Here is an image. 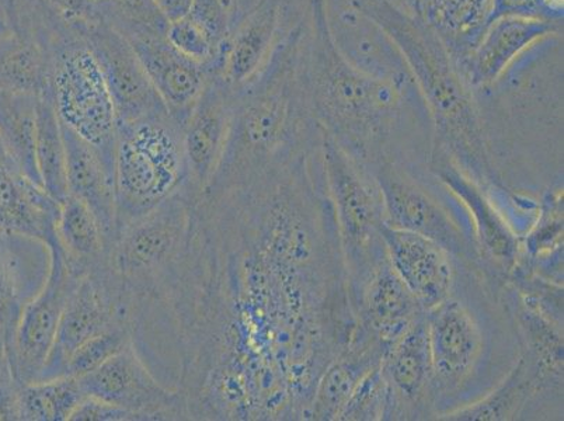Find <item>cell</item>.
Wrapping results in <instances>:
<instances>
[{
    "mask_svg": "<svg viewBox=\"0 0 564 421\" xmlns=\"http://www.w3.org/2000/svg\"><path fill=\"white\" fill-rule=\"evenodd\" d=\"M546 375L531 354H525L494 392L464 409L440 415L447 421H505L520 414L533 393L545 382Z\"/></svg>",
    "mask_w": 564,
    "mask_h": 421,
    "instance_id": "obj_30",
    "label": "cell"
},
{
    "mask_svg": "<svg viewBox=\"0 0 564 421\" xmlns=\"http://www.w3.org/2000/svg\"><path fill=\"white\" fill-rule=\"evenodd\" d=\"M20 385L7 361L0 373V421H20Z\"/></svg>",
    "mask_w": 564,
    "mask_h": 421,
    "instance_id": "obj_41",
    "label": "cell"
},
{
    "mask_svg": "<svg viewBox=\"0 0 564 421\" xmlns=\"http://www.w3.org/2000/svg\"><path fill=\"white\" fill-rule=\"evenodd\" d=\"M435 155V171L449 192L469 210L480 256L490 259L502 270L511 271L520 258V240L506 220L497 213L478 184L443 152Z\"/></svg>",
    "mask_w": 564,
    "mask_h": 421,
    "instance_id": "obj_24",
    "label": "cell"
},
{
    "mask_svg": "<svg viewBox=\"0 0 564 421\" xmlns=\"http://www.w3.org/2000/svg\"><path fill=\"white\" fill-rule=\"evenodd\" d=\"M133 344L132 331L128 326L111 327L110 331L90 338L72 354L66 375L70 377H84V375L95 371L118 353L126 350Z\"/></svg>",
    "mask_w": 564,
    "mask_h": 421,
    "instance_id": "obj_36",
    "label": "cell"
},
{
    "mask_svg": "<svg viewBox=\"0 0 564 421\" xmlns=\"http://www.w3.org/2000/svg\"><path fill=\"white\" fill-rule=\"evenodd\" d=\"M35 162L45 192L63 203L68 197L65 143L59 118L48 95L39 97Z\"/></svg>",
    "mask_w": 564,
    "mask_h": 421,
    "instance_id": "obj_33",
    "label": "cell"
},
{
    "mask_svg": "<svg viewBox=\"0 0 564 421\" xmlns=\"http://www.w3.org/2000/svg\"><path fill=\"white\" fill-rule=\"evenodd\" d=\"M8 361V333L0 328V373Z\"/></svg>",
    "mask_w": 564,
    "mask_h": 421,
    "instance_id": "obj_43",
    "label": "cell"
},
{
    "mask_svg": "<svg viewBox=\"0 0 564 421\" xmlns=\"http://www.w3.org/2000/svg\"><path fill=\"white\" fill-rule=\"evenodd\" d=\"M563 33V22L507 17L486 25L478 43L460 61L471 87L489 86L499 80L518 56L540 43Z\"/></svg>",
    "mask_w": 564,
    "mask_h": 421,
    "instance_id": "obj_17",
    "label": "cell"
},
{
    "mask_svg": "<svg viewBox=\"0 0 564 421\" xmlns=\"http://www.w3.org/2000/svg\"><path fill=\"white\" fill-rule=\"evenodd\" d=\"M61 203L19 171L0 149V230L47 246L56 242Z\"/></svg>",
    "mask_w": 564,
    "mask_h": 421,
    "instance_id": "obj_19",
    "label": "cell"
},
{
    "mask_svg": "<svg viewBox=\"0 0 564 421\" xmlns=\"http://www.w3.org/2000/svg\"><path fill=\"white\" fill-rule=\"evenodd\" d=\"M39 97L0 89V148L9 161L41 184L35 162Z\"/></svg>",
    "mask_w": 564,
    "mask_h": 421,
    "instance_id": "obj_31",
    "label": "cell"
},
{
    "mask_svg": "<svg viewBox=\"0 0 564 421\" xmlns=\"http://www.w3.org/2000/svg\"><path fill=\"white\" fill-rule=\"evenodd\" d=\"M85 398L70 375L20 385V421H70Z\"/></svg>",
    "mask_w": 564,
    "mask_h": 421,
    "instance_id": "obj_32",
    "label": "cell"
},
{
    "mask_svg": "<svg viewBox=\"0 0 564 421\" xmlns=\"http://www.w3.org/2000/svg\"><path fill=\"white\" fill-rule=\"evenodd\" d=\"M53 60L37 35L9 28L0 37V89L35 97L50 91Z\"/></svg>",
    "mask_w": 564,
    "mask_h": 421,
    "instance_id": "obj_28",
    "label": "cell"
},
{
    "mask_svg": "<svg viewBox=\"0 0 564 421\" xmlns=\"http://www.w3.org/2000/svg\"><path fill=\"white\" fill-rule=\"evenodd\" d=\"M364 331V328H362ZM358 343L347 347L329 364L316 382L306 418L317 421L337 420L361 379L381 364L383 347L364 331Z\"/></svg>",
    "mask_w": 564,
    "mask_h": 421,
    "instance_id": "obj_25",
    "label": "cell"
},
{
    "mask_svg": "<svg viewBox=\"0 0 564 421\" xmlns=\"http://www.w3.org/2000/svg\"><path fill=\"white\" fill-rule=\"evenodd\" d=\"M435 390L449 393L468 381L484 353V335L468 307L448 298L424 312Z\"/></svg>",
    "mask_w": 564,
    "mask_h": 421,
    "instance_id": "obj_13",
    "label": "cell"
},
{
    "mask_svg": "<svg viewBox=\"0 0 564 421\" xmlns=\"http://www.w3.org/2000/svg\"><path fill=\"white\" fill-rule=\"evenodd\" d=\"M70 421H137L127 410L100 399L86 397Z\"/></svg>",
    "mask_w": 564,
    "mask_h": 421,
    "instance_id": "obj_40",
    "label": "cell"
},
{
    "mask_svg": "<svg viewBox=\"0 0 564 421\" xmlns=\"http://www.w3.org/2000/svg\"><path fill=\"white\" fill-rule=\"evenodd\" d=\"M56 244L66 265L78 276L99 269L109 258V242L94 213L68 195L61 203L55 225Z\"/></svg>",
    "mask_w": 564,
    "mask_h": 421,
    "instance_id": "obj_29",
    "label": "cell"
},
{
    "mask_svg": "<svg viewBox=\"0 0 564 421\" xmlns=\"http://www.w3.org/2000/svg\"><path fill=\"white\" fill-rule=\"evenodd\" d=\"M10 28L7 13H4V9L2 3H0V37H2L3 33Z\"/></svg>",
    "mask_w": 564,
    "mask_h": 421,
    "instance_id": "obj_44",
    "label": "cell"
},
{
    "mask_svg": "<svg viewBox=\"0 0 564 421\" xmlns=\"http://www.w3.org/2000/svg\"><path fill=\"white\" fill-rule=\"evenodd\" d=\"M50 51L53 69L47 95L56 116L115 164L116 111L95 55L72 28L50 41Z\"/></svg>",
    "mask_w": 564,
    "mask_h": 421,
    "instance_id": "obj_6",
    "label": "cell"
},
{
    "mask_svg": "<svg viewBox=\"0 0 564 421\" xmlns=\"http://www.w3.org/2000/svg\"><path fill=\"white\" fill-rule=\"evenodd\" d=\"M376 180L389 227L433 239L456 258L471 260L479 256L448 210L392 163L381 164Z\"/></svg>",
    "mask_w": 564,
    "mask_h": 421,
    "instance_id": "obj_12",
    "label": "cell"
},
{
    "mask_svg": "<svg viewBox=\"0 0 564 421\" xmlns=\"http://www.w3.org/2000/svg\"><path fill=\"white\" fill-rule=\"evenodd\" d=\"M391 419V397L381 371V364L372 368L354 389L337 420L377 421Z\"/></svg>",
    "mask_w": 564,
    "mask_h": 421,
    "instance_id": "obj_35",
    "label": "cell"
},
{
    "mask_svg": "<svg viewBox=\"0 0 564 421\" xmlns=\"http://www.w3.org/2000/svg\"><path fill=\"white\" fill-rule=\"evenodd\" d=\"M78 379L86 397L124 409L137 421L189 420L182 390L158 379L133 344Z\"/></svg>",
    "mask_w": 564,
    "mask_h": 421,
    "instance_id": "obj_10",
    "label": "cell"
},
{
    "mask_svg": "<svg viewBox=\"0 0 564 421\" xmlns=\"http://www.w3.org/2000/svg\"><path fill=\"white\" fill-rule=\"evenodd\" d=\"M563 234V214L558 202L552 203L545 215L530 236V249L535 256L551 253L553 248L561 245Z\"/></svg>",
    "mask_w": 564,
    "mask_h": 421,
    "instance_id": "obj_38",
    "label": "cell"
},
{
    "mask_svg": "<svg viewBox=\"0 0 564 421\" xmlns=\"http://www.w3.org/2000/svg\"><path fill=\"white\" fill-rule=\"evenodd\" d=\"M333 40L340 53L357 68L394 84L414 86L412 75L397 45L379 25L356 7L329 17Z\"/></svg>",
    "mask_w": 564,
    "mask_h": 421,
    "instance_id": "obj_22",
    "label": "cell"
},
{
    "mask_svg": "<svg viewBox=\"0 0 564 421\" xmlns=\"http://www.w3.org/2000/svg\"><path fill=\"white\" fill-rule=\"evenodd\" d=\"M234 90L212 75L183 127L189 193L202 199L227 145Z\"/></svg>",
    "mask_w": 564,
    "mask_h": 421,
    "instance_id": "obj_14",
    "label": "cell"
},
{
    "mask_svg": "<svg viewBox=\"0 0 564 421\" xmlns=\"http://www.w3.org/2000/svg\"><path fill=\"white\" fill-rule=\"evenodd\" d=\"M70 28L78 30L100 18L97 0H41Z\"/></svg>",
    "mask_w": 564,
    "mask_h": 421,
    "instance_id": "obj_39",
    "label": "cell"
},
{
    "mask_svg": "<svg viewBox=\"0 0 564 421\" xmlns=\"http://www.w3.org/2000/svg\"><path fill=\"white\" fill-rule=\"evenodd\" d=\"M34 240L0 230V328L13 331L25 302L39 291L47 270L40 261ZM41 245V244H40Z\"/></svg>",
    "mask_w": 564,
    "mask_h": 421,
    "instance_id": "obj_27",
    "label": "cell"
},
{
    "mask_svg": "<svg viewBox=\"0 0 564 421\" xmlns=\"http://www.w3.org/2000/svg\"><path fill=\"white\" fill-rule=\"evenodd\" d=\"M99 2H100V0H97V3H99Z\"/></svg>",
    "mask_w": 564,
    "mask_h": 421,
    "instance_id": "obj_46",
    "label": "cell"
},
{
    "mask_svg": "<svg viewBox=\"0 0 564 421\" xmlns=\"http://www.w3.org/2000/svg\"><path fill=\"white\" fill-rule=\"evenodd\" d=\"M304 43L305 94L321 131L358 161L376 156L391 137L406 87L354 66L333 40L326 0H311Z\"/></svg>",
    "mask_w": 564,
    "mask_h": 421,
    "instance_id": "obj_2",
    "label": "cell"
},
{
    "mask_svg": "<svg viewBox=\"0 0 564 421\" xmlns=\"http://www.w3.org/2000/svg\"><path fill=\"white\" fill-rule=\"evenodd\" d=\"M99 13L127 40L166 37L171 23L156 0H100Z\"/></svg>",
    "mask_w": 564,
    "mask_h": 421,
    "instance_id": "obj_34",
    "label": "cell"
},
{
    "mask_svg": "<svg viewBox=\"0 0 564 421\" xmlns=\"http://www.w3.org/2000/svg\"><path fill=\"white\" fill-rule=\"evenodd\" d=\"M507 17L535 18L563 22V0H490L487 24Z\"/></svg>",
    "mask_w": 564,
    "mask_h": 421,
    "instance_id": "obj_37",
    "label": "cell"
},
{
    "mask_svg": "<svg viewBox=\"0 0 564 421\" xmlns=\"http://www.w3.org/2000/svg\"><path fill=\"white\" fill-rule=\"evenodd\" d=\"M381 371L391 397L392 419H417L437 395L424 315L384 348Z\"/></svg>",
    "mask_w": 564,
    "mask_h": 421,
    "instance_id": "obj_15",
    "label": "cell"
},
{
    "mask_svg": "<svg viewBox=\"0 0 564 421\" xmlns=\"http://www.w3.org/2000/svg\"><path fill=\"white\" fill-rule=\"evenodd\" d=\"M423 315V307L394 273L387 256H383L371 267L364 281V331L384 350Z\"/></svg>",
    "mask_w": 564,
    "mask_h": 421,
    "instance_id": "obj_23",
    "label": "cell"
},
{
    "mask_svg": "<svg viewBox=\"0 0 564 421\" xmlns=\"http://www.w3.org/2000/svg\"><path fill=\"white\" fill-rule=\"evenodd\" d=\"M199 198L186 187L118 230L109 263L130 310L132 335L151 325L186 269Z\"/></svg>",
    "mask_w": 564,
    "mask_h": 421,
    "instance_id": "obj_4",
    "label": "cell"
},
{
    "mask_svg": "<svg viewBox=\"0 0 564 421\" xmlns=\"http://www.w3.org/2000/svg\"><path fill=\"white\" fill-rule=\"evenodd\" d=\"M48 270L43 284L25 302L8 335V361L20 384L37 381L53 350L66 301L80 276L69 269L58 244L47 246Z\"/></svg>",
    "mask_w": 564,
    "mask_h": 421,
    "instance_id": "obj_8",
    "label": "cell"
},
{
    "mask_svg": "<svg viewBox=\"0 0 564 421\" xmlns=\"http://www.w3.org/2000/svg\"><path fill=\"white\" fill-rule=\"evenodd\" d=\"M192 2L193 0H156L159 8L165 13L169 22L186 14L189 7H192Z\"/></svg>",
    "mask_w": 564,
    "mask_h": 421,
    "instance_id": "obj_42",
    "label": "cell"
},
{
    "mask_svg": "<svg viewBox=\"0 0 564 421\" xmlns=\"http://www.w3.org/2000/svg\"><path fill=\"white\" fill-rule=\"evenodd\" d=\"M322 138L323 163L343 246L351 266H357L366 277L384 256L379 234L384 223L382 195L376 177L364 169L361 161L326 132L322 131Z\"/></svg>",
    "mask_w": 564,
    "mask_h": 421,
    "instance_id": "obj_7",
    "label": "cell"
},
{
    "mask_svg": "<svg viewBox=\"0 0 564 421\" xmlns=\"http://www.w3.org/2000/svg\"><path fill=\"white\" fill-rule=\"evenodd\" d=\"M76 32L85 40L105 76L117 126L171 115L124 35L101 18Z\"/></svg>",
    "mask_w": 564,
    "mask_h": 421,
    "instance_id": "obj_11",
    "label": "cell"
},
{
    "mask_svg": "<svg viewBox=\"0 0 564 421\" xmlns=\"http://www.w3.org/2000/svg\"><path fill=\"white\" fill-rule=\"evenodd\" d=\"M128 41L167 111L184 127L212 72L207 66L178 53L166 37H137Z\"/></svg>",
    "mask_w": 564,
    "mask_h": 421,
    "instance_id": "obj_18",
    "label": "cell"
},
{
    "mask_svg": "<svg viewBox=\"0 0 564 421\" xmlns=\"http://www.w3.org/2000/svg\"><path fill=\"white\" fill-rule=\"evenodd\" d=\"M379 234L389 265L424 312L448 300L454 270L447 249L425 236L392 228L384 223Z\"/></svg>",
    "mask_w": 564,
    "mask_h": 421,
    "instance_id": "obj_16",
    "label": "cell"
},
{
    "mask_svg": "<svg viewBox=\"0 0 564 421\" xmlns=\"http://www.w3.org/2000/svg\"><path fill=\"white\" fill-rule=\"evenodd\" d=\"M225 3H227V7L232 10L234 14H235V22H236V17H238V0H224ZM235 22H234V25H235Z\"/></svg>",
    "mask_w": 564,
    "mask_h": 421,
    "instance_id": "obj_45",
    "label": "cell"
},
{
    "mask_svg": "<svg viewBox=\"0 0 564 421\" xmlns=\"http://www.w3.org/2000/svg\"><path fill=\"white\" fill-rule=\"evenodd\" d=\"M131 328L130 311L109 263L82 276L66 301L58 333L40 379L65 377L69 358L82 344L111 327Z\"/></svg>",
    "mask_w": 564,
    "mask_h": 421,
    "instance_id": "obj_9",
    "label": "cell"
},
{
    "mask_svg": "<svg viewBox=\"0 0 564 421\" xmlns=\"http://www.w3.org/2000/svg\"><path fill=\"white\" fill-rule=\"evenodd\" d=\"M306 23L281 35L253 79L234 90L227 145L202 198L212 199L295 168L310 125L302 61Z\"/></svg>",
    "mask_w": 564,
    "mask_h": 421,
    "instance_id": "obj_1",
    "label": "cell"
},
{
    "mask_svg": "<svg viewBox=\"0 0 564 421\" xmlns=\"http://www.w3.org/2000/svg\"><path fill=\"white\" fill-rule=\"evenodd\" d=\"M115 180L118 233L187 186L183 127L171 115L117 126Z\"/></svg>",
    "mask_w": 564,
    "mask_h": 421,
    "instance_id": "obj_5",
    "label": "cell"
},
{
    "mask_svg": "<svg viewBox=\"0 0 564 421\" xmlns=\"http://www.w3.org/2000/svg\"><path fill=\"white\" fill-rule=\"evenodd\" d=\"M281 0H258L240 14L225 44L220 79L230 89L249 84L273 54L281 37Z\"/></svg>",
    "mask_w": 564,
    "mask_h": 421,
    "instance_id": "obj_20",
    "label": "cell"
},
{
    "mask_svg": "<svg viewBox=\"0 0 564 421\" xmlns=\"http://www.w3.org/2000/svg\"><path fill=\"white\" fill-rule=\"evenodd\" d=\"M371 18L402 54L414 86L433 118L437 145L456 166L476 180H494L484 127L474 94L458 61L432 25L392 0H351Z\"/></svg>",
    "mask_w": 564,
    "mask_h": 421,
    "instance_id": "obj_3",
    "label": "cell"
},
{
    "mask_svg": "<svg viewBox=\"0 0 564 421\" xmlns=\"http://www.w3.org/2000/svg\"><path fill=\"white\" fill-rule=\"evenodd\" d=\"M61 130L65 143L68 195L78 198L94 213L110 246L117 234L115 164L63 122Z\"/></svg>",
    "mask_w": 564,
    "mask_h": 421,
    "instance_id": "obj_21",
    "label": "cell"
},
{
    "mask_svg": "<svg viewBox=\"0 0 564 421\" xmlns=\"http://www.w3.org/2000/svg\"><path fill=\"white\" fill-rule=\"evenodd\" d=\"M432 25L460 63L486 28L490 0H392Z\"/></svg>",
    "mask_w": 564,
    "mask_h": 421,
    "instance_id": "obj_26",
    "label": "cell"
}]
</instances>
